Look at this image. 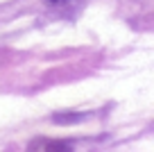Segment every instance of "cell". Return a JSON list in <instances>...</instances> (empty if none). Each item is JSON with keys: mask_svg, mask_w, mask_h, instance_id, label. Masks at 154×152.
Here are the masks:
<instances>
[{"mask_svg": "<svg viewBox=\"0 0 154 152\" xmlns=\"http://www.w3.org/2000/svg\"><path fill=\"white\" fill-rule=\"evenodd\" d=\"M29 150H70V143H63V141H48V138H36V141L29 143Z\"/></svg>", "mask_w": 154, "mask_h": 152, "instance_id": "6da1fadb", "label": "cell"}, {"mask_svg": "<svg viewBox=\"0 0 154 152\" xmlns=\"http://www.w3.org/2000/svg\"><path fill=\"white\" fill-rule=\"evenodd\" d=\"M84 116L82 114H54V123L57 125H70V123H79Z\"/></svg>", "mask_w": 154, "mask_h": 152, "instance_id": "7a4b0ae2", "label": "cell"}, {"mask_svg": "<svg viewBox=\"0 0 154 152\" xmlns=\"http://www.w3.org/2000/svg\"><path fill=\"white\" fill-rule=\"evenodd\" d=\"M48 5H63V2H70V0H45Z\"/></svg>", "mask_w": 154, "mask_h": 152, "instance_id": "3957f363", "label": "cell"}]
</instances>
